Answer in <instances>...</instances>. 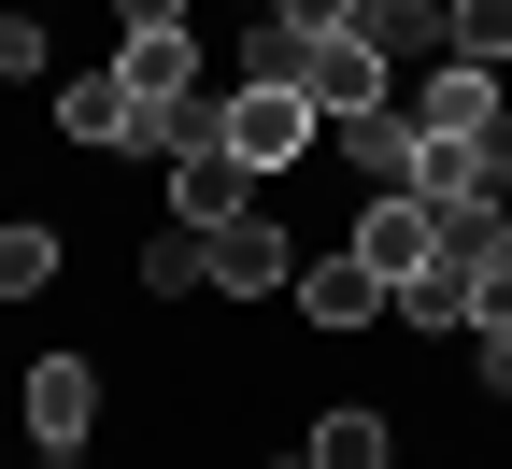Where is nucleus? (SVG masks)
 <instances>
[{"mask_svg": "<svg viewBox=\"0 0 512 469\" xmlns=\"http://www.w3.org/2000/svg\"><path fill=\"white\" fill-rule=\"evenodd\" d=\"M43 469H72V455H43Z\"/></svg>", "mask_w": 512, "mask_h": 469, "instance_id": "nucleus-23", "label": "nucleus"}, {"mask_svg": "<svg viewBox=\"0 0 512 469\" xmlns=\"http://www.w3.org/2000/svg\"><path fill=\"white\" fill-rule=\"evenodd\" d=\"M441 57H470V72H512V0H441Z\"/></svg>", "mask_w": 512, "mask_h": 469, "instance_id": "nucleus-12", "label": "nucleus"}, {"mask_svg": "<svg viewBox=\"0 0 512 469\" xmlns=\"http://www.w3.org/2000/svg\"><path fill=\"white\" fill-rule=\"evenodd\" d=\"M328 143H342V171H370V185H413V100H384V114H328Z\"/></svg>", "mask_w": 512, "mask_h": 469, "instance_id": "nucleus-10", "label": "nucleus"}, {"mask_svg": "<svg viewBox=\"0 0 512 469\" xmlns=\"http://www.w3.org/2000/svg\"><path fill=\"white\" fill-rule=\"evenodd\" d=\"M200 0H114V29H185Z\"/></svg>", "mask_w": 512, "mask_h": 469, "instance_id": "nucleus-19", "label": "nucleus"}, {"mask_svg": "<svg viewBox=\"0 0 512 469\" xmlns=\"http://www.w3.org/2000/svg\"><path fill=\"white\" fill-rule=\"evenodd\" d=\"M299 455H313V469H399V441H384V413H370V398H328Z\"/></svg>", "mask_w": 512, "mask_h": 469, "instance_id": "nucleus-11", "label": "nucleus"}, {"mask_svg": "<svg viewBox=\"0 0 512 469\" xmlns=\"http://www.w3.org/2000/svg\"><path fill=\"white\" fill-rule=\"evenodd\" d=\"M299 100H313V114H384V100H399V57H384L370 29H313Z\"/></svg>", "mask_w": 512, "mask_h": 469, "instance_id": "nucleus-3", "label": "nucleus"}, {"mask_svg": "<svg viewBox=\"0 0 512 469\" xmlns=\"http://www.w3.org/2000/svg\"><path fill=\"white\" fill-rule=\"evenodd\" d=\"M114 86L157 100V114H200V29H128L114 43Z\"/></svg>", "mask_w": 512, "mask_h": 469, "instance_id": "nucleus-8", "label": "nucleus"}, {"mask_svg": "<svg viewBox=\"0 0 512 469\" xmlns=\"http://www.w3.org/2000/svg\"><path fill=\"white\" fill-rule=\"evenodd\" d=\"M43 285H57V228L15 214V228H0V299H43Z\"/></svg>", "mask_w": 512, "mask_h": 469, "instance_id": "nucleus-16", "label": "nucleus"}, {"mask_svg": "<svg viewBox=\"0 0 512 469\" xmlns=\"http://www.w3.org/2000/svg\"><path fill=\"white\" fill-rule=\"evenodd\" d=\"M228 214H256V171L214 143V100H200V128L171 143V228H228Z\"/></svg>", "mask_w": 512, "mask_h": 469, "instance_id": "nucleus-4", "label": "nucleus"}, {"mask_svg": "<svg viewBox=\"0 0 512 469\" xmlns=\"http://www.w3.org/2000/svg\"><path fill=\"white\" fill-rule=\"evenodd\" d=\"M57 72V43H43V15H15V0H0V86H43Z\"/></svg>", "mask_w": 512, "mask_h": 469, "instance_id": "nucleus-18", "label": "nucleus"}, {"mask_svg": "<svg viewBox=\"0 0 512 469\" xmlns=\"http://www.w3.org/2000/svg\"><path fill=\"white\" fill-rule=\"evenodd\" d=\"M200 285H214L200 228H157V242H143V299H200Z\"/></svg>", "mask_w": 512, "mask_h": 469, "instance_id": "nucleus-13", "label": "nucleus"}, {"mask_svg": "<svg viewBox=\"0 0 512 469\" xmlns=\"http://www.w3.org/2000/svg\"><path fill=\"white\" fill-rule=\"evenodd\" d=\"M313 128H328V114H313L299 86H228V100H214V143H228L256 185H271V171H299V157H313Z\"/></svg>", "mask_w": 512, "mask_h": 469, "instance_id": "nucleus-1", "label": "nucleus"}, {"mask_svg": "<svg viewBox=\"0 0 512 469\" xmlns=\"http://www.w3.org/2000/svg\"><path fill=\"white\" fill-rule=\"evenodd\" d=\"M413 128H456V143H484V128H512V86H498V72H470V57H427Z\"/></svg>", "mask_w": 512, "mask_h": 469, "instance_id": "nucleus-9", "label": "nucleus"}, {"mask_svg": "<svg viewBox=\"0 0 512 469\" xmlns=\"http://www.w3.org/2000/svg\"><path fill=\"white\" fill-rule=\"evenodd\" d=\"M271 15H299V29H356V0H271Z\"/></svg>", "mask_w": 512, "mask_h": 469, "instance_id": "nucleus-20", "label": "nucleus"}, {"mask_svg": "<svg viewBox=\"0 0 512 469\" xmlns=\"http://www.w3.org/2000/svg\"><path fill=\"white\" fill-rule=\"evenodd\" d=\"M15 427H29L43 455H86V427H100V370H86V356H29V384H15Z\"/></svg>", "mask_w": 512, "mask_h": 469, "instance_id": "nucleus-5", "label": "nucleus"}, {"mask_svg": "<svg viewBox=\"0 0 512 469\" xmlns=\"http://www.w3.org/2000/svg\"><path fill=\"white\" fill-rule=\"evenodd\" d=\"M484 384H498V398H512V327H484Z\"/></svg>", "mask_w": 512, "mask_h": 469, "instance_id": "nucleus-21", "label": "nucleus"}, {"mask_svg": "<svg viewBox=\"0 0 512 469\" xmlns=\"http://www.w3.org/2000/svg\"><path fill=\"white\" fill-rule=\"evenodd\" d=\"M342 242L370 256V271H384V285H413V271H427V256H441V214H427V199H413V185H370V214H356Z\"/></svg>", "mask_w": 512, "mask_h": 469, "instance_id": "nucleus-7", "label": "nucleus"}, {"mask_svg": "<svg viewBox=\"0 0 512 469\" xmlns=\"http://www.w3.org/2000/svg\"><path fill=\"white\" fill-rule=\"evenodd\" d=\"M356 29L384 57H441V0H356Z\"/></svg>", "mask_w": 512, "mask_h": 469, "instance_id": "nucleus-14", "label": "nucleus"}, {"mask_svg": "<svg viewBox=\"0 0 512 469\" xmlns=\"http://www.w3.org/2000/svg\"><path fill=\"white\" fill-rule=\"evenodd\" d=\"M399 327H470V271L456 256H427V271L399 285Z\"/></svg>", "mask_w": 512, "mask_h": 469, "instance_id": "nucleus-17", "label": "nucleus"}, {"mask_svg": "<svg viewBox=\"0 0 512 469\" xmlns=\"http://www.w3.org/2000/svg\"><path fill=\"white\" fill-rule=\"evenodd\" d=\"M285 299H299V327H313V342H342V327H384V313H399V285H384L356 242L299 256V285H285Z\"/></svg>", "mask_w": 512, "mask_h": 469, "instance_id": "nucleus-2", "label": "nucleus"}, {"mask_svg": "<svg viewBox=\"0 0 512 469\" xmlns=\"http://www.w3.org/2000/svg\"><path fill=\"white\" fill-rule=\"evenodd\" d=\"M200 256H214V299H285V285H299V242H285L271 214H228V228H200Z\"/></svg>", "mask_w": 512, "mask_h": 469, "instance_id": "nucleus-6", "label": "nucleus"}, {"mask_svg": "<svg viewBox=\"0 0 512 469\" xmlns=\"http://www.w3.org/2000/svg\"><path fill=\"white\" fill-rule=\"evenodd\" d=\"M299 57H313L299 15H256V29H242V86H299Z\"/></svg>", "mask_w": 512, "mask_h": 469, "instance_id": "nucleus-15", "label": "nucleus"}, {"mask_svg": "<svg viewBox=\"0 0 512 469\" xmlns=\"http://www.w3.org/2000/svg\"><path fill=\"white\" fill-rule=\"evenodd\" d=\"M271 469H313V455H271Z\"/></svg>", "mask_w": 512, "mask_h": 469, "instance_id": "nucleus-22", "label": "nucleus"}]
</instances>
